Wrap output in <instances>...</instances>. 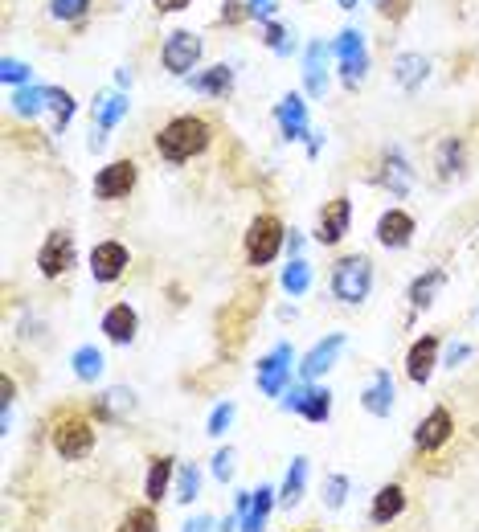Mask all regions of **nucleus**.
<instances>
[{
	"instance_id": "1",
	"label": "nucleus",
	"mask_w": 479,
	"mask_h": 532,
	"mask_svg": "<svg viewBox=\"0 0 479 532\" xmlns=\"http://www.w3.org/2000/svg\"><path fill=\"white\" fill-rule=\"evenodd\" d=\"M209 123L201 115H177L168 119L160 131H156V152L168 160V164H185L193 156H201L209 148Z\"/></svg>"
},
{
	"instance_id": "2",
	"label": "nucleus",
	"mask_w": 479,
	"mask_h": 532,
	"mask_svg": "<svg viewBox=\"0 0 479 532\" xmlns=\"http://www.w3.org/2000/svg\"><path fill=\"white\" fill-rule=\"evenodd\" d=\"M95 442H99L95 418H86L82 410H62L54 418V426H50V447L66 463H82L86 455L95 451Z\"/></svg>"
},
{
	"instance_id": "3",
	"label": "nucleus",
	"mask_w": 479,
	"mask_h": 532,
	"mask_svg": "<svg viewBox=\"0 0 479 532\" xmlns=\"http://www.w3.org/2000/svg\"><path fill=\"white\" fill-rule=\"evenodd\" d=\"M287 246V226H283V217L279 213H258L250 226H246V262L254 266V271H263V266H271Z\"/></svg>"
},
{
	"instance_id": "4",
	"label": "nucleus",
	"mask_w": 479,
	"mask_h": 532,
	"mask_svg": "<svg viewBox=\"0 0 479 532\" xmlns=\"http://www.w3.org/2000/svg\"><path fill=\"white\" fill-rule=\"evenodd\" d=\"M373 291V258L369 254H344L332 266V295L340 303H365Z\"/></svg>"
},
{
	"instance_id": "5",
	"label": "nucleus",
	"mask_w": 479,
	"mask_h": 532,
	"mask_svg": "<svg viewBox=\"0 0 479 532\" xmlns=\"http://www.w3.org/2000/svg\"><path fill=\"white\" fill-rule=\"evenodd\" d=\"M279 406H283V410H291V414H299L303 422L324 426V422L332 418V389L303 381V385H291V389L279 397Z\"/></svg>"
},
{
	"instance_id": "6",
	"label": "nucleus",
	"mask_w": 479,
	"mask_h": 532,
	"mask_svg": "<svg viewBox=\"0 0 479 532\" xmlns=\"http://www.w3.org/2000/svg\"><path fill=\"white\" fill-rule=\"evenodd\" d=\"M455 438V414L447 406H434L418 426H414V451L418 455H439Z\"/></svg>"
},
{
	"instance_id": "7",
	"label": "nucleus",
	"mask_w": 479,
	"mask_h": 532,
	"mask_svg": "<svg viewBox=\"0 0 479 532\" xmlns=\"http://www.w3.org/2000/svg\"><path fill=\"white\" fill-rule=\"evenodd\" d=\"M74 258H78L74 234L54 230V234H46V242H41V250H37V271L46 275V279H62L70 266H74Z\"/></svg>"
},
{
	"instance_id": "8",
	"label": "nucleus",
	"mask_w": 479,
	"mask_h": 532,
	"mask_svg": "<svg viewBox=\"0 0 479 532\" xmlns=\"http://www.w3.org/2000/svg\"><path fill=\"white\" fill-rule=\"evenodd\" d=\"M258 389L267 397H283L291 389V344H275L263 361H258Z\"/></svg>"
},
{
	"instance_id": "9",
	"label": "nucleus",
	"mask_w": 479,
	"mask_h": 532,
	"mask_svg": "<svg viewBox=\"0 0 479 532\" xmlns=\"http://www.w3.org/2000/svg\"><path fill=\"white\" fill-rule=\"evenodd\" d=\"M136 181H140L136 160H111V164L99 168V176H95V197H99V201H119V197H127V193L136 189Z\"/></svg>"
},
{
	"instance_id": "10",
	"label": "nucleus",
	"mask_w": 479,
	"mask_h": 532,
	"mask_svg": "<svg viewBox=\"0 0 479 532\" xmlns=\"http://www.w3.org/2000/svg\"><path fill=\"white\" fill-rule=\"evenodd\" d=\"M127 266H132V254H127L123 242H115V238L95 242V250H91V275H95V283H115V279H123Z\"/></svg>"
},
{
	"instance_id": "11",
	"label": "nucleus",
	"mask_w": 479,
	"mask_h": 532,
	"mask_svg": "<svg viewBox=\"0 0 479 532\" xmlns=\"http://www.w3.org/2000/svg\"><path fill=\"white\" fill-rule=\"evenodd\" d=\"M197 58H201V37H197V33H189V29L168 33L164 50H160L164 70H172V74H189V70L197 66Z\"/></svg>"
},
{
	"instance_id": "12",
	"label": "nucleus",
	"mask_w": 479,
	"mask_h": 532,
	"mask_svg": "<svg viewBox=\"0 0 479 532\" xmlns=\"http://www.w3.org/2000/svg\"><path fill=\"white\" fill-rule=\"evenodd\" d=\"M348 226H353V201L348 197H332L324 209H320V221H316V242L320 246H336L344 234H348Z\"/></svg>"
},
{
	"instance_id": "13",
	"label": "nucleus",
	"mask_w": 479,
	"mask_h": 532,
	"mask_svg": "<svg viewBox=\"0 0 479 532\" xmlns=\"http://www.w3.org/2000/svg\"><path fill=\"white\" fill-rule=\"evenodd\" d=\"M414 234H418V221L406 209H385L377 217V242L385 250H406L414 242Z\"/></svg>"
},
{
	"instance_id": "14",
	"label": "nucleus",
	"mask_w": 479,
	"mask_h": 532,
	"mask_svg": "<svg viewBox=\"0 0 479 532\" xmlns=\"http://www.w3.org/2000/svg\"><path fill=\"white\" fill-rule=\"evenodd\" d=\"M340 348H344V332H328L324 340H316L308 352H303V361H299V377H303V381L324 377V373L336 365Z\"/></svg>"
},
{
	"instance_id": "15",
	"label": "nucleus",
	"mask_w": 479,
	"mask_h": 532,
	"mask_svg": "<svg viewBox=\"0 0 479 532\" xmlns=\"http://www.w3.org/2000/svg\"><path fill=\"white\" fill-rule=\"evenodd\" d=\"M336 54H340V66H344V86L353 91V86L365 78L369 70V54H365V41L357 29H344L340 41H336Z\"/></svg>"
},
{
	"instance_id": "16",
	"label": "nucleus",
	"mask_w": 479,
	"mask_h": 532,
	"mask_svg": "<svg viewBox=\"0 0 479 532\" xmlns=\"http://www.w3.org/2000/svg\"><path fill=\"white\" fill-rule=\"evenodd\" d=\"M177 459L172 455H152L148 459V475H144V500L148 504H164V496H172V483H177Z\"/></svg>"
},
{
	"instance_id": "17",
	"label": "nucleus",
	"mask_w": 479,
	"mask_h": 532,
	"mask_svg": "<svg viewBox=\"0 0 479 532\" xmlns=\"http://www.w3.org/2000/svg\"><path fill=\"white\" fill-rule=\"evenodd\" d=\"M434 369H439V336H422V340H414L410 344V352H406V377L414 381V385H426L430 377H434Z\"/></svg>"
},
{
	"instance_id": "18",
	"label": "nucleus",
	"mask_w": 479,
	"mask_h": 532,
	"mask_svg": "<svg viewBox=\"0 0 479 532\" xmlns=\"http://www.w3.org/2000/svg\"><path fill=\"white\" fill-rule=\"evenodd\" d=\"M103 336L111 340V344H132L136 340V332H140V312L132 303H111L107 312H103Z\"/></svg>"
},
{
	"instance_id": "19",
	"label": "nucleus",
	"mask_w": 479,
	"mask_h": 532,
	"mask_svg": "<svg viewBox=\"0 0 479 532\" xmlns=\"http://www.w3.org/2000/svg\"><path fill=\"white\" fill-rule=\"evenodd\" d=\"M402 512H406V487L402 483H381L373 492V504H369V524L389 528Z\"/></svg>"
},
{
	"instance_id": "20",
	"label": "nucleus",
	"mask_w": 479,
	"mask_h": 532,
	"mask_svg": "<svg viewBox=\"0 0 479 532\" xmlns=\"http://www.w3.org/2000/svg\"><path fill=\"white\" fill-rule=\"evenodd\" d=\"M381 185L389 189V197H406V193H410L414 168H410V160L402 156V148H385V156H381Z\"/></svg>"
},
{
	"instance_id": "21",
	"label": "nucleus",
	"mask_w": 479,
	"mask_h": 532,
	"mask_svg": "<svg viewBox=\"0 0 479 532\" xmlns=\"http://www.w3.org/2000/svg\"><path fill=\"white\" fill-rule=\"evenodd\" d=\"M394 377H389L385 369H377L373 377H369V385H365V393H361V406H365V414H373V418H389L394 414Z\"/></svg>"
},
{
	"instance_id": "22",
	"label": "nucleus",
	"mask_w": 479,
	"mask_h": 532,
	"mask_svg": "<svg viewBox=\"0 0 479 532\" xmlns=\"http://www.w3.org/2000/svg\"><path fill=\"white\" fill-rule=\"evenodd\" d=\"M132 410H136V393L123 389V385H115V389H107L103 397H95L91 418H95V422H123Z\"/></svg>"
},
{
	"instance_id": "23",
	"label": "nucleus",
	"mask_w": 479,
	"mask_h": 532,
	"mask_svg": "<svg viewBox=\"0 0 479 532\" xmlns=\"http://www.w3.org/2000/svg\"><path fill=\"white\" fill-rule=\"evenodd\" d=\"M275 119H279V127H283L287 140L312 136V131H308V103H303L299 95H283L279 107H275Z\"/></svg>"
},
{
	"instance_id": "24",
	"label": "nucleus",
	"mask_w": 479,
	"mask_h": 532,
	"mask_svg": "<svg viewBox=\"0 0 479 532\" xmlns=\"http://www.w3.org/2000/svg\"><path fill=\"white\" fill-rule=\"evenodd\" d=\"M275 504H279V487L263 483V487H258V492L250 496V508L242 512V532H263L267 520H271V512H275Z\"/></svg>"
},
{
	"instance_id": "25",
	"label": "nucleus",
	"mask_w": 479,
	"mask_h": 532,
	"mask_svg": "<svg viewBox=\"0 0 479 532\" xmlns=\"http://www.w3.org/2000/svg\"><path fill=\"white\" fill-rule=\"evenodd\" d=\"M443 283H447V271L443 266H426V271L410 283V291H406V299H410V307H418V312H426V307L439 299V291H443Z\"/></svg>"
},
{
	"instance_id": "26",
	"label": "nucleus",
	"mask_w": 479,
	"mask_h": 532,
	"mask_svg": "<svg viewBox=\"0 0 479 532\" xmlns=\"http://www.w3.org/2000/svg\"><path fill=\"white\" fill-rule=\"evenodd\" d=\"M303 496H308V459L295 455L291 467H287V475H283V483H279V504L283 508H299Z\"/></svg>"
},
{
	"instance_id": "27",
	"label": "nucleus",
	"mask_w": 479,
	"mask_h": 532,
	"mask_svg": "<svg viewBox=\"0 0 479 532\" xmlns=\"http://www.w3.org/2000/svg\"><path fill=\"white\" fill-rule=\"evenodd\" d=\"M434 172H439V181H451V176L463 172V140L459 136L439 144V152H434Z\"/></svg>"
},
{
	"instance_id": "28",
	"label": "nucleus",
	"mask_w": 479,
	"mask_h": 532,
	"mask_svg": "<svg viewBox=\"0 0 479 532\" xmlns=\"http://www.w3.org/2000/svg\"><path fill=\"white\" fill-rule=\"evenodd\" d=\"M70 369H74V377H78V381H99V377H103V352H99L95 344L74 348Z\"/></svg>"
},
{
	"instance_id": "29",
	"label": "nucleus",
	"mask_w": 479,
	"mask_h": 532,
	"mask_svg": "<svg viewBox=\"0 0 479 532\" xmlns=\"http://www.w3.org/2000/svg\"><path fill=\"white\" fill-rule=\"evenodd\" d=\"M197 496H201V467L197 463H181L177 467V483H172V500L189 508Z\"/></svg>"
},
{
	"instance_id": "30",
	"label": "nucleus",
	"mask_w": 479,
	"mask_h": 532,
	"mask_svg": "<svg viewBox=\"0 0 479 532\" xmlns=\"http://www.w3.org/2000/svg\"><path fill=\"white\" fill-rule=\"evenodd\" d=\"M115 532H160V516H156V504H136V508H127L119 528Z\"/></svg>"
},
{
	"instance_id": "31",
	"label": "nucleus",
	"mask_w": 479,
	"mask_h": 532,
	"mask_svg": "<svg viewBox=\"0 0 479 532\" xmlns=\"http://www.w3.org/2000/svg\"><path fill=\"white\" fill-rule=\"evenodd\" d=\"M193 86L201 95H213V99H226L230 86H234V70L230 66H209L201 78H193Z\"/></svg>"
},
{
	"instance_id": "32",
	"label": "nucleus",
	"mask_w": 479,
	"mask_h": 532,
	"mask_svg": "<svg viewBox=\"0 0 479 532\" xmlns=\"http://www.w3.org/2000/svg\"><path fill=\"white\" fill-rule=\"evenodd\" d=\"M308 287H312V266L295 254V258L283 266V291H287L291 299H299V295H308Z\"/></svg>"
},
{
	"instance_id": "33",
	"label": "nucleus",
	"mask_w": 479,
	"mask_h": 532,
	"mask_svg": "<svg viewBox=\"0 0 479 532\" xmlns=\"http://www.w3.org/2000/svg\"><path fill=\"white\" fill-rule=\"evenodd\" d=\"M394 74H398V82L406 86V91H418L422 78L430 74V62H426L422 54H402V58L394 62Z\"/></svg>"
},
{
	"instance_id": "34",
	"label": "nucleus",
	"mask_w": 479,
	"mask_h": 532,
	"mask_svg": "<svg viewBox=\"0 0 479 532\" xmlns=\"http://www.w3.org/2000/svg\"><path fill=\"white\" fill-rule=\"evenodd\" d=\"M13 107H17V115H25V119L41 115V111L50 107V86H21V91L13 95Z\"/></svg>"
},
{
	"instance_id": "35",
	"label": "nucleus",
	"mask_w": 479,
	"mask_h": 532,
	"mask_svg": "<svg viewBox=\"0 0 479 532\" xmlns=\"http://www.w3.org/2000/svg\"><path fill=\"white\" fill-rule=\"evenodd\" d=\"M348 496H353V479L340 475V471H332V475L324 479V508H328V512H340V508L348 504Z\"/></svg>"
},
{
	"instance_id": "36",
	"label": "nucleus",
	"mask_w": 479,
	"mask_h": 532,
	"mask_svg": "<svg viewBox=\"0 0 479 532\" xmlns=\"http://www.w3.org/2000/svg\"><path fill=\"white\" fill-rule=\"evenodd\" d=\"M127 115V99L123 95H103L99 103H95V119H99V131H111L119 119Z\"/></svg>"
},
{
	"instance_id": "37",
	"label": "nucleus",
	"mask_w": 479,
	"mask_h": 532,
	"mask_svg": "<svg viewBox=\"0 0 479 532\" xmlns=\"http://www.w3.org/2000/svg\"><path fill=\"white\" fill-rule=\"evenodd\" d=\"M209 471H213L217 483H230L238 475V451L234 447H217L213 459H209Z\"/></svg>"
},
{
	"instance_id": "38",
	"label": "nucleus",
	"mask_w": 479,
	"mask_h": 532,
	"mask_svg": "<svg viewBox=\"0 0 479 532\" xmlns=\"http://www.w3.org/2000/svg\"><path fill=\"white\" fill-rule=\"evenodd\" d=\"M234 414H238V406H234V402H222V406H213V410H209V418H205V434H209V438H222V434L230 430Z\"/></svg>"
},
{
	"instance_id": "39",
	"label": "nucleus",
	"mask_w": 479,
	"mask_h": 532,
	"mask_svg": "<svg viewBox=\"0 0 479 532\" xmlns=\"http://www.w3.org/2000/svg\"><path fill=\"white\" fill-rule=\"evenodd\" d=\"M308 91L320 99L324 95V46H308Z\"/></svg>"
},
{
	"instance_id": "40",
	"label": "nucleus",
	"mask_w": 479,
	"mask_h": 532,
	"mask_svg": "<svg viewBox=\"0 0 479 532\" xmlns=\"http://www.w3.org/2000/svg\"><path fill=\"white\" fill-rule=\"evenodd\" d=\"M50 111H54V127L62 131V127L74 119V95H70V91H58V86H50Z\"/></svg>"
},
{
	"instance_id": "41",
	"label": "nucleus",
	"mask_w": 479,
	"mask_h": 532,
	"mask_svg": "<svg viewBox=\"0 0 479 532\" xmlns=\"http://www.w3.org/2000/svg\"><path fill=\"white\" fill-rule=\"evenodd\" d=\"M86 9H91V0H50V13L58 21H78L86 17Z\"/></svg>"
},
{
	"instance_id": "42",
	"label": "nucleus",
	"mask_w": 479,
	"mask_h": 532,
	"mask_svg": "<svg viewBox=\"0 0 479 532\" xmlns=\"http://www.w3.org/2000/svg\"><path fill=\"white\" fill-rule=\"evenodd\" d=\"M263 33H267L263 41H267V46H271V50H279V54H287V50H291V41H287V29H283V25L267 21V29H263Z\"/></svg>"
},
{
	"instance_id": "43",
	"label": "nucleus",
	"mask_w": 479,
	"mask_h": 532,
	"mask_svg": "<svg viewBox=\"0 0 479 532\" xmlns=\"http://www.w3.org/2000/svg\"><path fill=\"white\" fill-rule=\"evenodd\" d=\"M377 13H381L385 21H402V17L410 13V0H377Z\"/></svg>"
},
{
	"instance_id": "44",
	"label": "nucleus",
	"mask_w": 479,
	"mask_h": 532,
	"mask_svg": "<svg viewBox=\"0 0 479 532\" xmlns=\"http://www.w3.org/2000/svg\"><path fill=\"white\" fill-rule=\"evenodd\" d=\"M0 78H5L9 86H21V82H29V66H21V62L5 58V66H0Z\"/></svg>"
},
{
	"instance_id": "45",
	"label": "nucleus",
	"mask_w": 479,
	"mask_h": 532,
	"mask_svg": "<svg viewBox=\"0 0 479 532\" xmlns=\"http://www.w3.org/2000/svg\"><path fill=\"white\" fill-rule=\"evenodd\" d=\"M0 389H5V397H0V406H5V426H9V414H13V402H17V381L5 373L0 377Z\"/></svg>"
},
{
	"instance_id": "46",
	"label": "nucleus",
	"mask_w": 479,
	"mask_h": 532,
	"mask_svg": "<svg viewBox=\"0 0 479 532\" xmlns=\"http://www.w3.org/2000/svg\"><path fill=\"white\" fill-rule=\"evenodd\" d=\"M242 5H246V0H226L222 21H226V25H238V21H246V13H250V9H242Z\"/></svg>"
},
{
	"instance_id": "47",
	"label": "nucleus",
	"mask_w": 479,
	"mask_h": 532,
	"mask_svg": "<svg viewBox=\"0 0 479 532\" xmlns=\"http://www.w3.org/2000/svg\"><path fill=\"white\" fill-rule=\"evenodd\" d=\"M181 532H217V528H213V516L209 512H197L193 520L181 524Z\"/></svg>"
},
{
	"instance_id": "48",
	"label": "nucleus",
	"mask_w": 479,
	"mask_h": 532,
	"mask_svg": "<svg viewBox=\"0 0 479 532\" xmlns=\"http://www.w3.org/2000/svg\"><path fill=\"white\" fill-rule=\"evenodd\" d=\"M246 9H250L254 17H267V21H271V13L279 9V0H246Z\"/></svg>"
},
{
	"instance_id": "49",
	"label": "nucleus",
	"mask_w": 479,
	"mask_h": 532,
	"mask_svg": "<svg viewBox=\"0 0 479 532\" xmlns=\"http://www.w3.org/2000/svg\"><path fill=\"white\" fill-rule=\"evenodd\" d=\"M156 5V13H181V9H189V0H152Z\"/></svg>"
},
{
	"instance_id": "50",
	"label": "nucleus",
	"mask_w": 479,
	"mask_h": 532,
	"mask_svg": "<svg viewBox=\"0 0 479 532\" xmlns=\"http://www.w3.org/2000/svg\"><path fill=\"white\" fill-rule=\"evenodd\" d=\"M467 357H471V348H467V344H455V348H451V352H447V365H451V369H455V365H463V361H467Z\"/></svg>"
},
{
	"instance_id": "51",
	"label": "nucleus",
	"mask_w": 479,
	"mask_h": 532,
	"mask_svg": "<svg viewBox=\"0 0 479 532\" xmlns=\"http://www.w3.org/2000/svg\"><path fill=\"white\" fill-rule=\"evenodd\" d=\"M336 5H340V9H357V0H336Z\"/></svg>"
},
{
	"instance_id": "52",
	"label": "nucleus",
	"mask_w": 479,
	"mask_h": 532,
	"mask_svg": "<svg viewBox=\"0 0 479 532\" xmlns=\"http://www.w3.org/2000/svg\"><path fill=\"white\" fill-rule=\"evenodd\" d=\"M308 532H320V528H308Z\"/></svg>"
}]
</instances>
